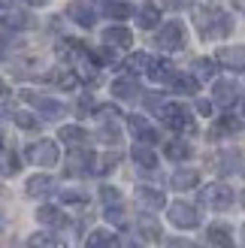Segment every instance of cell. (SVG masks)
Instances as JSON below:
<instances>
[{
  "label": "cell",
  "instance_id": "obj_1",
  "mask_svg": "<svg viewBox=\"0 0 245 248\" xmlns=\"http://www.w3.org/2000/svg\"><path fill=\"white\" fill-rule=\"evenodd\" d=\"M194 21H197V28H200V33L206 40H209V36H227L230 28H233L230 16L221 12V9H200L197 16H194Z\"/></svg>",
  "mask_w": 245,
  "mask_h": 248
},
{
  "label": "cell",
  "instance_id": "obj_2",
  "mask_svg": "<svg viewBox=\"0 0 245 248\" xmlns=\"http://www.w3.org/2000/svg\"><path fill=\"white\" fill-rule=\"evenodd\" d=\"M154 43L164 48V52H179V48H185V28H182L179 21H167L161 31H157Z\"/></svg>",
  "mask_w": 245,
  "mask_h": 248
},
{
  "label": "cell",
  "instance_id": "obj_3",
  "mask_svg": "<svg viewBox=\"0 0 245 248\" xmlns=\"http://www.w3.org/2000/svg\"><path fill=\"white\" fill-rule=\"evenodd\" d=\"M200 200L209 209H230L233 206V188H227L224 182H215V185L200 191Z\"/></svg>",
  "mask_w": 245,
  "mask_h": 248
},
{
  "label": "cell",
  "instance_id": "obj_4",
  "mask_svg": "<svg viewBox=\"0 0 245 248\" xmlns=\"http://www.w3.org/2000/svg\"><path fill=\"white\" fill-rule=\"evenodd\" d=\"M161 118H164V124L167 127H176V130H194V118H191V112L185 106H179V103H164L161 109Z\"/></svg>",
  "mask_w": 245,
  "mask_h": 248
},
{
  "label": "cell",
  "instance_id": "obj_5",
  "mask_svg": "<svg viewBox=\"0 0 245 248\" xmlns=\"http://www.w3.org/2000/svg\"><path fill=\"white\" fill-rule=\"evenodd\" d=\"M58 157H61L58 155V145L52 140H40V142L28 145V160H31V164H36V167H55Z\"/></svg>",
  "mask_w": 245,
  "mask_h": 248
},
{
  "label": "cell",
  "instance_id": "obj_6",
  "mask_svg": "<svg viewBox=\"0 0 245 248\" xmlns=\"http://www.w3.org/2000/svg\"><path fill=\"white\" fill-rule=\"evenodd\" d=\"M67 172L70 176H88V172H94V155L88 152V148L76 145L67 157Z\"/></svg>",
  "mask_w": 245,
  "mask_h": 248
},
{
  "label": "cell",
  "instance_id": "obj_7",
  "mask_svg": "<svg viewBox=\"0 0 245 248\" xmlns=\"http://www.w3.org/2000/svg\"><path fill=\"white\" fill-rule=\"evenodd\" d=\"M169 221H173L176 227H185V230H191V227H197L200 224V212H197V206H191V203H173L169 206Z\"/></svg>",
  "mask_w": 245,
  "mask_h": 248
},
{
  "label": "cell",
  "instance_id": "obj_8",
  "mask_svg": "<svg viewBox=\"0 0 245 248\" xmlns=\"http://www.w3.org/2000/svg\"><path fill=\"white\" fill-rule=\"evenodd\" d=\"M21 97L40 109V115H43V118H61V115H64V103L52 100V97H40V94H31V91H24Z\"/></svg>",
  "mask_w": 245,
  "mask_h": 248
},
{
  "label": "cell",
  "instance_id": "obj_9",
  "mask_svg": "<svg viewBox=\"0 0 245 248\" xmlns=\"http://www.w3.org/2000/svg\"><path fill=\"white\" fill-rule=\"evenodd\" d=\"M127 127H130V133L137 136V142H142V145H152V142H157V130L152 127L149 121H145L142 115H130L127 118Z\"/></svg>",
  "mask_w": 245,
  "mask_h": 248
},
{
  "label": "cell",
  "instance_id": "obj_10",
  "mask_svg": "<svg viewBox=\"0 0 245 248\" xmlns=\"http://www.w3.org/2000/svg\"><path fill=\"white\" fill-rule=\"evenodd\" d=\"M67 16L79 24V28H94V21H97V12L85 3V0H73V3L67 6Z\"/></svg>",
  "mask_w": 245,
  "mask_h": 248
},
{
  "label": "cell",
  "instance_id": "obj_11",
  "mask_svg": "<svg viewBox=\"0 0 245 248\" xmlns=\"http://www.w3.org/2000/svg\"><path fill=\"white\" fill-rule=\"evenodd\" d=\"M0 24H3L6 31H28L33 24V18H31V12H21V9H3Z\"/></svg>",
  "mask_w": 245,
  "mask_h": 248
},
{
  "label": "cell",
  "instance_id": "obj_12",
  "mask_svg": "<svg viewBox=\"0 0 245 248\" xmlns=\"http://www.w3.org/2000/svg\"><path fill=\"white\" fill-rule=\"evenodd\" d=\"M215 61H221L227 70H236L239 73V70H245V48L242 46H224Z\"/></svg>",
  "mask_w": 245,
  "mask_h": 248
},
{
  "label": "cell",
  "instance_id": "obj_13",
  "mask_svg": "<svg viewBox=\"0 0 245 248\" xmlns=\"http://www.w3.org/2000/svg\"><path fill=\"white\" fill-rule=\"evenodd\" d=\"M212 97H215V103L218 106H233L236 103V97H239V88L230 79H221V82H215L212 85Z\"/></svg>",
  "mask_w": 245,
  "mask_h": 248
},
{
  "label": "cell",
  "instance_id": "obj_14",
  "mask_svg": "<svg viewBox=\"0 0 245 248\" xmlns=\"http://www.w3.org/2000/svg\"><path fill=\"white\" fill-rule=\"evenodd\" d=\"M103 43L109 48H130L133 46V33L127 28H106L103 31Z\"/></svg>",
  "mask_w": 245,
  "mask_h": 248
},
{
  "label": "cell",
  "instance_id": "obj_15",
  "mask_svg": "<svg viewBox=\"0 0 245 248\" xmlns=\"http://www.w3.org/2000/svg\"><path fill=\"white\" fill-rule=\"evenodd\" d=\"M36 221L46 224V227H64L67 224V215L61 212L58 206H40V209H36Z\"/></svg>",
  "mask_w": 245,
  "mask_h": 248
},
{
  "label": "cell",
  "instance_id": "obj_16",
  "mask_svg": "<svg viewBox=\"0 0 245 248\" xmlns=\"http://www.w3.org/2000/svg\"><path fill=\"white\" fill-rule=\"evenodd\" d=\"M24 191H28L31 197H46L55 191V179L52 176H31L28 185H24Z\"/></svg>",
  "mask_w": 245,
  "mask_h": 248
},
{
  "label": "cell",
  "instance_id": "obj_17",
  "mask_svg": "<svg viewBox=\"0 0 245 248\" xmlns=\"http://www.w3.org/2000/svg\"><path fill=\"white\" fill-rule=\"evenodd\" d=\"M133 16H137V24L145 31H152L157 28V21H161V9H157L154 3H145L142 9H133Z\"/></svg>",
  "mask_w": 245,
  "mask_h": 248
},
{
  "label": "cell",
  "instance_id": "obj_18",
  "mask_svg": "<svg viewBox=\"0 0 245 248\" xmlns=\"http://www.w3.org/2000/svg\"><path fill=\"white\" fill-rule=\"evenodd\" d=\"M197 182H200L197 170H179V172H173V179H169V185H173L176 191H191V188H197Z\"/></svg>",
  "mask_w": 245,
  "mask_h": 248
},
{
  "label": "cell",
  "instance_id": "obj_19",
  "mask_svg": "<svg viewBox=\"0 0 245 248\" xmlns=\"http://www.w3.org/2000/svg\"><path fill=\"white\" fill-rule=\"evenodd\" d=\"M137 230H139V236L142 239H161V224H157V218H152V215H139L137 218Z\"/></svg>",
  "mask_w": 245,
  "mask_h": 248
},
{
  "label": "cell",
  "instance_id": "obj_20",
  "mask_svg": "<svg viewBox=\"0 0 245 248\" xmlns=\"http://www.w3.org/2000/svg\"><path fill=\"white\" fill-rule=\"evenodd\" d=\"M88 248H118V239L112 230H91L88 233Z\"/></svg>",
  "mask_w": 245,
  "mask_h": 248
},
{
  "label": "cell",
  "instance_id": "obj_21",
  "mask_svg": "<svg viewBox=\"0 0 245 248\" xmlns=\"http://www.w3.org/2000/svg\"><path fill=\"white\" fill-rule=\"evenodd\" d=\"M133 160H137V167L142 170H154L157 167V155L152 152V145H133Z\"/></svg>",
  "mask_w": 245,
  "mask_h": 248
},
{
  "label": "cell",
  "instance_id": "obj_22",
  "mask_svg": "<svg viewBox=\"0 0 245 248\" xmlns=\"http://www.w3.org/2000/svg\"><path fill=\"white\" fill-rule=\"evenodd\" d=\"M137 200L142 206H149V209H161L167 206V197L161 191H154V188H137Z\"/></svg>",
  "mask_w": 245,
  "mask_h": 248
},
{
  "label": "cell",
  "instance_id": "obj_23",
  "mask_svg": "<svg viewBox=\"0 0 245 248\" xmlns=\"http://www.w3.org/2000/svg\"><path fill=\"white\" fill-rule=\"evenodd\" d=\"M112 94L121 97V100H137V97H139V85L130 82V79H118V82H112Z\"/></svg>",
  "mask_w": 245,
  "mask_h": 248
},
{
  "label": "cell",
  "instance_id": "obj_24",
  "mask_svg": "<svg viewBox=\"0 0 245 248\" xmlns=\"http://www.w3.org/2000/svg\"><path fill=\"white\" fill-rule=\"evenodd\" d=\"M149 76L157 79V82H169L176 73H173V64H169V61H152V64H149Z\"/></svg>",
  "mask_w": 245,
  "mask_h": 248
},
{
  "label": "cell",
  "instance_id": "obj_25",
  "mask_svg": "<svg viewBox=\"0 0 245 248\" xmlns=\"http://www.w3.org/2000/svg\"><path fill=\"white\" fill-rule=\"evenodd\" d=\"M194 73H197L200 82H209V79H215L218 64H215V61H209V58H197V61H194Z\"/></svg>",
  "mask_w": 245,
  "mask_h": 248
},
{
  "label": "cell",
  "instance_id": "obj_26",
  "mask_svg": "<svg viewBox=\"0 0 245 248\" xmlns=\"http://www.w3.org/2000/svg\"><path fill=\"white\" fill-rule=\"evenodd\" d=\"M209 242L218 245V248H230L233 245V236H230V230L224 224H212L209 227Z\"/></svg>",
  "mask_w": 245,
  "mask_h": 248
},
{
  "label": "cell",
  "instance_id": "obj_27",
  "mask_svg": "<svg viewBox=\"0 0 245 248\" xmlns=\"http://www.w3.org/2000/svg\"><path fill=\"white\" fill-rule=\"evenodd\" d=\"M106 16L115 18V21H124V18L133 16V6L130 3H121V0H109V3H106Z\"/></svg>",
  "mask_w": 245,
  "mask_h": 248
},
{
  "label": "cell",
  "instance_id": "obj_28",
  "mask_svg": "<svg viewBox=\"0 0 245 248\" xmlns=\"http://www.w3.org/2000/svg\"><path fill=\"white\" fill-rule=\"evenodd\" d=\"M61 140L76 148V145H85V142H88V133H85L82 127H73V124H70V127H61Z\"/></svg>",
  "mask_w": 245,
  "mask_h": 248
},
{
  "label": "cell",
  "instance_id": "obj_29",
  "mask_svg": "<svg viewBox=\"0 0 245 248\" xmlns=\"http://www.w3.org/2000/svg\"><path fill=\"white\" fill-rule=\"evenodd\" d=\"M169 85H173L176 94H197V88H200L194 76H173V79H169Z\"/></svg>",
  "mask_w": 245,
  "mask_h": 248
},
{
  "label": "cell",
  "instance_id": "obj_30",
  "mask_svg": "<svg viewBox=\"0 0 245 248\" xmlns=\"http://www.w3.org/2000/svg\"><path fill=\"white\" fill-rule=\"evenodd\" d=\"M218 167H221L224 176H230V172H239V167H242V155H239V152H224L221 160H218Z\"/></svg>",
  "mask_w": 245,
  "mask_h": 248
},
{
  "label": "cell",
  "instance_id": "obj_31",
  "mask_svg": "<svg viewBox=\"0 0 245 248\" xmlns=\"http://www.w3.org/2000/svg\"><path fill=\"white\" fill-rule=\"evenodd\" d=\"M28 245L31 248H67L61 239H55L52 233H33V236L28 239Z\"/></svg>",
  "mask_w": 245,
  "mask_h": 248
},
{
  "label": "cell",
  "instance_id": "obj_32",
  "mask_svg": "<svg viewBox=\"0 0 245 248\" xmlns=\"http://www.w3.org/2000/svg\"><path fill=\"white\" fill-rule=\"evenodd\" d=\"M164 155L169 157V160H185V157H191V145L188 142H167V148H164Z\"/></svg>",
  "mask_w": 245,
  "mask_h": 248
},
{
  "label": "cell",
  "instance_id": "obj_33",
  "mask_svg": "<svg viewBox=\"0 0 245 248\" xmlns=\"http://www.w3.org/2000/svg\"><path fill=\"white\" fill-rule=\"evenodd\" d=\"M15 172H18V157L0 148V176H15Z\"/></svg>",
  "mask_w": 245,
  "mask_h": 248
},
{
  "label": "cell",
  "instance_id": "obj_34",
  "mask_svg": "<svg viewBox=\"0 0 245 248\" xmlns=\"http://www.w3.org/2000/svg\"><path fill=\"white\" fill-rule=\"evenodd\" d=\"M48 79H52V82L58 85V88H64V91L76 88V73H70V70H55Z\"/></svg>",
  "mask_w": 245,
  "mask_h": 248
},
{
  "label": "cell",
  "instance_id": "obj_35",
  "mask_svg": "<svg viewBox=\"0 0 245 248\" xmlns=\"http://www.w3.org/2000/svg\"><path fill=\"white\" fill-rule=\"evenodd\" d=\"M149 64H152V58L145 52H137V55L127 58V70L130 73H149Z\"/></svg>",
  "mask_w": 245,
  "mask_h": 248
},
{
  "label": "cell",
  "instance_id": "obj_36",
  "mask_svg": "<svg viewBox=\"0 0 245 248\" xmlns=\"http://www.w3.org/2000/svg\"><path fill=\"white\" fill-rule=\"evenodd\" d=\"M115 164H118V157H115V155L94 157V172H109V170H115Z\"/></svg>",
  "mask_w": 245,
  "mask_h": 248
},
{
  "label": "cell",
  "instance_id": "obj_37",
  "mask_svg": "<svg viewBox=\"0 0 245 248\" xmlns=\"http://www.w3.org/2000/svg\"><path fill=\"white\" fill-rule=\"evenodd\" d=\"M12 118H15V124L24 127V130H36V127H40V118H33L31 112H15Z\"/></svg>",
  "mask_w": 245,
  "mask_h": 248
},
{
  "label": "cell",
  "instance_id": "obj_38",
  "mask_svg": "<svg viewBox=\"0 0 245 248\" xmlns=\"http://www.w3.org/2000/svg\"><path fill=\"white\" fill-rule=\"evenodd\" d=\"M221 130H227V133H230V130H233V133H236V130H242V118L224 115V118H221V124H218V133H221Z\"/></svg>",
  "mask_w": 245,
  "mask_h": 248
},
{
  "label": "cell",
  "instance_id": "obj_39",
  "mask_svg": "<svg viewBox=\"0 0 245 248\" xmlns=\"http://www.w3.org/2000/svg\"><path fill=\"white\" fill-rule=\"evenodd\" d=\"M106 221H112V224H124V209L121 206H106Z\"/></svg>",
  "mask_w": 245,
  "mask_h": 248
},
{
  "label": "cell",
  "instance_id": "obj_40",
  "mask_svg": "<svg viewBox=\"0 0 245 248\" xmlns=\"http://www.w3.org/2000/svg\"><path fill=\"white\" fill-rule=\"evenodd\" d=\"M100 140H103V142H118V140H121V133H118V127H115V124H103V130H100Z\"/></svg>",
  "mask_w": 245,
  "mask_h": 248
},
{
  "label": "cell",
  "instance_id": "obj_41",
  "mask_svg": "<svg viewBox=\"0 0 245 248\" xmlns=\"http://www.w3.org/2000/svg\"><path fill=\"white\" fill-rule=\"evenodd\" d=\"M100 197H103L106 203H118V200H121L118 188H112V185H103V188H100Z\"/></svg>",
  "mask_w": 245,
  "mask_h": 248
},
{
  "label": "cell",
  "instance_id": "obj_42",
  "mask_svg": "<svg viewBox=\"0 0 245 248\" xmlns=\"http://www.w3.org/2000/svg\"><path fill=\"white\" fill-rule=\"evenodd\" d=\"M61 200H64V203H85V194H79V191H64V194H61Z\"/></svg>",
  "mask_w": 245,
  "mask_h": 248
},
{
  "label": "cell",
  "instance_id": "obj_43",
  "mask_svg": "<svg viewBox=\"0 0 245 248\" xmlns=\"http://www.w3.org/2000/svg\"><path fill=\"white\" fill-rule=\"evenodd\" d=\"M88 112H94V100L91 97H82L79 100V115H88Z\"/></svg>",
  "mask_w": 245,
  "mask_h": 248
},
{
  "label": "cell",
  "instance_id": "obj_44",
  "mask_svg": "<svg viewBox=\"0 0 245 248\" xmlns=\"http://www.w3.org/2000/svg\"><path fill=\"white\" fill-rule=\"evenodd\" d=\"M145 106H152L154 112H157V109L164 106V100H161V97H157V94H145Z\"/></svg>",
  "mask_w": 245,
  "mask_h": 248
},
{
  "label": "cell",
  "instance_id": "obj_45",
  "mask_svg": "<svg viewBox=\"0 0 245 248\" xmlns=\"http://www.w3.org/2000/svg\"><path fill=\"white\" fill-rule=\"evenodd\" d=\"M167 248H197L194 242H188V239H169V245Z\"/></svg>",
  "mask_w": 245,
  "mask_h": 248
},
{
  "label": "cell",
  "instance_id": "obj_46",
  "mask_svg": "<svg viewBox=\"0 0 245 248\" xmlns=\"http://www.w3.org/2000/svg\"><path fill=\"white\" fill-rule=\"evenodd\" d=\"M197 112L200 115H212V103L209 100H197Z\"/></svg>",
  "mask_w": 245,
  "mask_h": 248
},
{
  "label": "cell",
  "instance_id": "obj_47",
  "mask_svg": "<svg viewBox=\"0 0 245 248\" xmlns=\"http://www.w3.org/2000/svg\"><path fill=\"white\" fill-rule=\"evenodd\" d=\"M167 6H173V9H185V6H191L194 0H164Z\"/></svg>",
  "mask_w": 245,
  "mask_h": 248
},
{
  "label": "cell",
  "instance_id": "obj_48",
  "mask_svg": "<svg viewBox=\"0 0 245 248\" xmlns=\"http://www.w3.org/2000/svg\"><path fill=\"white\" fill-rule=\"evenodd\" d=\"M6 52H9V43L3 40V36H0V58H6Z\"/></svg>",
  "mask_w": 245,
  "mask_h": 248
},
{
  "label": "cell",
  "instance_id": "obj_49",
  "mask_svg": "<svg viewBox=\"0 0 245 248\" xmlns=\"http://www.w3.org/2000/svg\"><path fill=\"white\" fill-rule=\"evenodd\" d=\"M24 3H31V6H46L48 0H24Z\"/></svg>",
  "mask_w": 245,
  "mask_h": 248
},
{
  "label": "cell",
  "instance_id": "obj_50",
  "mask_svg": "<svg viewBox=\"0 0 245 248\" xmlns=\"http://www.w3.org/2000/svg\"><path fill=\"white\" fill-rule=\"evenodd\" d=\"M6 94H9V91H6V85L0 82V100H6Z\"/></svg>",
  "mask_w": 245,
  "mask_h": 248
},
{
  "label": "cell",
  "instance_id": "obj_51",
  "mask_svg": "<svg viewBox=\"0 0 245 248\" xmlns=\"http://www.w3.org/2000/svg\"><path fill=\"white\" fill-rule=\"evenodd\" d=\"M9 3H12V0H0V12H3V9H9Z\"/></svg>",
  "mask_w": 245,
  "mask_h": 248
},
{
  "label": "cell",
  "instance_id": "obj_52",
  "mask_svg": "<svg viewBox=\"0 0 245 248\" xmlns=\"http://www.w3.org/2000/svg\"><path fill=\"white\" fill-rule=\"evenodd\" d=\"M124 248H139V245L137 242H124Z\"/></svg>",
  "mask_w": 245,
  "mask_h": 248
},
{
  "label": "cell",
  "instance_id": "obj_53",
  "mask_svg": "<svg viewBox=\"0 0 245 248\" xmlns=\"http://www.w3.org/2000/svg\"><path fill=\"white\" fill-rule=\"evenodd\" d=\"M242 236H245V227H242Z\"/></svg>",
  "mask_w": 245,
  "mask_h": 248
},
{
  "label": "cell",
  "instance_id": "obj_54",
  "mask_svg": "<svg viewBox=\"0 0 245 248\" xmlns=\"http://www.w3.org/2000/svg\"><path fill=\"white\" fill-rule=\"evenodd\" d=\"M0 142H3V136H0Z\"/></svg>",
  "mask_w": 245,
  "mask_h": 248
}]
</instances>
